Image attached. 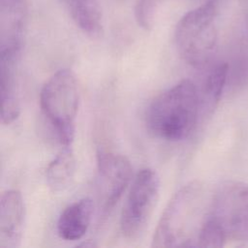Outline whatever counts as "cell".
<instances>
[{
  "label": "cell",
  "mask_w": 248,
  "mask_h": 248,
  "mask_svg": "<svg viewBox=\"0 0 248 248\" xmlns=\"http://www.w3.org/2000/svg\"><path fill=\"white\" fill-rule=\"evenodd\" d=\"M200 118V95L195 83L183 79L149 104L145 125L156 138L178 141L189 137Z\"/></svg>",
  "instance_id": "obj_1"
},
{
  "label": "cell",
  "mask_w": 248,
  "mask_h": 248,
  "mask_svg": "<svg viewBox=\"0 0 248 248\" xmlns=\"http://www.w3.org/2000/svg\"><path fill=\"white\" fill-rule=\"evenodd\" d=\"M203 191L192 181L181 187L166 206L152 239V247L184 248L197 246L202 221Z\"/></svg>",
  "instance_id": "obj_2"
},
{
  "label": "cell",
  "mask_w": 248,
  "mask_h": 248,
  "mask_svg": "<svg viewBox=\"0 0 248 248\" xmlns=\"http://www.w3.org/2000/svg\"><path fill=\"white\" fill-rule=\"evenodd\" d=\"M217 0H207L187 12L174 29V45L189 65L201 67L212 56L217 44Z\"/></svg>",
  "instance_id": "obj_3"
},
{
  "label": "cell",
  "mask_w": 248,
  "mask_h": 248,
  "mask_svg": "<svg viewBox=\"0 0 248 248\" xmlns=\"http://www.w3.org/2000/svg\"><path fill=\"white\" fill-rule=\"evenodd\" d=\"M78 106L79 88L75 74L69 69L57 71L41 90L40 107L64 146H71L74 140Z\"/></svg>",
  "instance_id": "obj_4"
},
{
  "label": "cell",
  "mask_w": 248,
  "mask_h": 248,
  "mask_svg": "<svg viewBox=\"0 0 248 248\" xmlns=\"http://www.w3.org/2000/svg\"><path fill=\"white\" fill-rule=\"evenodd\" d=\"M160 178L156 170L145 168L135 176L120 217L123 235L129 239L139 237L145 230L157 205Z\"/></svg>",
  "instance_id": "obj_5"
},
{
  "label": "cell",
  "mask_w": 248,
  "mask_h": 248,
  "mask_svg": "<svg viewBox=\"0 0 248 248\" xmlns=\"http://www.w3.org/2000/svg\"><path fill=\"white\" fill-rule=\"evenodd\" d=\"M209 216L225 231L227 237L248 239V186L228 182L217 191Z\"/></svg>",
  "instance_id": "obj_6"
},
{
  "label": "cell",
  "mask_w": 248,
  "mask_h": 248,
  "mask_svg": "<svg viewBox=\"0 0 248 248\" xmlns=\"http://www.w3.org/2000/svg\"><path fill=\"white\" fill-rule=\"evenodd\" d=\"M97 185L101 207L109 212L120 200L132 179V165L127 157L100 149L96 154Z\"/></svg>",
  "instance_id": "obj_7"
},
{
  "label": "cell",
  "mask_w": 248,
  "mask_h": 248,
  "mask_svg": "<svg viewBox=\"0 0 248 248\" xmlns=\"http://www.w3.org/2000/svg\"><path fill=\"white\" fill-rule=\"evenodd\" d=\"M27 19L26 0H0V59L19 61Z\"/></svg>",
  "instance_id": "obj_8"
},
{
  "label": "cell",
  "mask_w": 248,
  "mask_h": 248,
  "mask_svg": "<svg viewBox=\"0 0 248 248\" xmlns=\"http://www.w3.org/2000/svg\"><path fill=\"white\" fill-rule=\"evenodd\" d=\"M25 220V206L21 193L11 189L0 198V248L20 245Z\"/></svg>",
  "instance_id": "obj_9"
},
{
  "label": "cell",
  "mask_w": 248,
  "mask_h": 248,
  "mask_svg": "<svg viewBox=\"0 0 248 248\" xmlns=\"http://www.w3.org/2000/svg\"><path fill=\"white\" fill-rule=\"evenodd\" d=\"M93 209L94 204L89 198H83L69 204L58 218L59 236L65 240L80 239L90 226Z\"/></svg>",
  "instance_id": "obj_10"
},
{
  "label": "cell",
  "mask_w": 248,
  "mask_h": 248,
  "mask_svg": "<svg viewBox=\"0 0 248 248\" xmlns=\"http://www.w3.org/2000/svg\"><path fill=\"white\" fill-rule=\"evenodd\" d=\"M17 64L18 60L0 59L1 121L3 124H11L19 114Z\"/></svg>",
  "instance_id": "obj_11"
},
{
  "label": "cell",
  "mask_w": 248,
  "mask_h": 248,
  "mask_svg": "<svg viewBox=\"0 0 248 248\" xmlns=\"http://www.w3.org/2000/svg\"><path fill=\"white\" fill-rule=\"evenodd\" d=\"M76 25L90 37L103 32V14L100 0H61Z\"/></svg>",
  "instance_id": "obj_12"
},
{
  "label": "cell",
  "mask_w": 248,
  "mask_h": 248,
  "mask_svg": "<svg viewBox=\"0 0 248 248\" xmlns=\"http://www.w3.org/2000/svg\"><path fill=\"white\" fill-rule=\"evenodd\" d=\"M228 64L216 65L207 75L200 95V116H208L216 108L228 76Z\"/></svg>",
  "instance_id": "obj_13"
},
{
  "label": "cell",
  "mask_w": 248,
  "mask_h": 248,
  "mask_svg": "<svg viewBox=\"0 0 248 248\" xmlns=\"http://www.w3.org/2000/svg\"><path fill=\"white\" fill-rule=\"evenodd\" d=\"M76 160L71 146H65L46 168V177L48 186L55 192L62 191L73 180Z\"/></svg>",
  "instance_id": "obj_14"
},
{
  "label": "cell",
  "mask_w": 248,
  "mask_h": 248,
  "mask_svg": "<svg viewBox=\"0 0 248 248\" xmlns=\"http://www.w3.org/2000/svg\"><path fill=\"white\" fill-rule=\"evenodd\" d=\"M227 235L223 228L209 215L203 222L197 239L198 247L219 248L224 246Z\"/></svg>",
  "instance_id": "obj_15"
},
{
  "label": "cell",
  "mask_w": 248,
  "mask_h": 248,
  "mask_svg": "<svg viewBox=\"0 0 248 248\" xmlns=\"http://www.w3.org/2000/svg\"><path fill=\"white\" fill-rule=\"evenodd\" d=\"M160 0H139L135 8V16L138 24L149 30L154 21L156 9Z\"/></svg>",
  "instance_id": "obj_16"
}]
</instances>
